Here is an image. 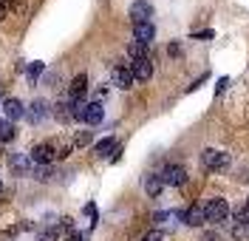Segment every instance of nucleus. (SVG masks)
<instances>
[{
	"mask_svg": "<svg viewBox=\"0 0 249 241\" xmlns=\"http://www.w3.org/2000/svg\"><path fill=\"white\" fill-rule=\"evenodd\" d=\"M130 71H133V80L147 82L153 77V63L150 60H136V63H130Z\"/></svg>",
	"mask_w": 249,
	"mask_h": 241,
	"instance_id": "obj_13",
	"label": "nucleus"
},
{
	"mask_svg": "<svg viewBox=\"0 0 249 241\" xmlns=\"http://www.w3.org/2000/svg\"><path fill=\"white\" fill-rule=\"evenodd\" d=\"M91 139H93L91 130H79L77 136H74V148H85V145H91Z\"/></svg>",
	"mask_w": 249,
	"mask_h": 241,
	"instance_id": "obj_23",
	"label": "nucleus"
},
{
	"mask_svg": "<svg viewBox=\"0 0 249 241\" xmlns=\"http://www.w3.org/2000/svg\"><path fill=\"white\" fill-rule=\"evenodd\" d=\"M201 165L207 170H224L227 165H230V153H221V150H213V148H207L201 153Z\"/></svg>",
	"mask_w": 249,
	"mask_h": 241,
	"instance_id": "obj_2",
	"label": "nucleus"
},
{
	"mask_svg": "<svg viewBox=\"0 0 249 241\" xmlns=\"http://www.w3.org/2000/svg\"><path fill=\"white\" fill-rule=\"evenodd\" d=\"M235 222H238V224H247V227H249V204H247V207H241L238 213H235Z\"/></svg>",
	"mask_w": 249,
	"mask_h": 241,
	"instance_id": "obj_24",
	"label": "nucleus"
},
{
	"mask_svg": "<svg viewBox=\"0 0 249 241\" xmlns=\"http://www.w3.org/2000/svg\"><path fill=\"white\" fill-rule=\"evenodd\" d=\"M178 219L190 227H201L207 222V216H204V204H190L187 210H178Z\"/></svg>",
	"mask_w": 249,
	"mask_h": 241,
	"instance_id": "obj_5",
	"label": "nucleus"
},
{
	"mask_svg": "<svg viewBox=\"0 0 249 241\" xmlns=\"http://www.w3.org/2000/svg\"><path fill=\"white\" fill-rule=\"evenodd\" d=\"M0 3H6V0H0Z\"/></svg>",
	"mask_w": 249,
	"mask_h": 241,
	"instance_id": "obj_31",
	"label": "nucleus"
},
{
	"mask_svg": "<svg viewBox=\"0 0 249 241\" xmlns=\"http://www.w3.org/2000/svg\"><path fill=\"white\" fill-rule=\"evenodd\" d=\"M159 176H161L164 185H170V187H181L187 182V170H184V165H167Z\"/></svg>",
	"mask_w": 249,
	"mask_h": 241,
	"instance_id": "obj_3",
	"label": "nucleus"
},
{
	"mask_svg": "<svg viewBox=\"0 0 249 241\" xmlns=\"http://www.w3.org/2000/svg\"><path fill=\"white\" fill-rule=\"evenodd\" d=\"M161 187H164V182H161V176H159V173L144 176V193H147V196H159V193H161Z\"/></svg>",
	"mask_w": 249,
	"mask_h": 241,
	"instance_id": "obj_16",
	"label": "nucleus"
},
{
	"mask_svg": "<svg viewBox=\"0 0 249 241\" xmlns=\"http://www.w3.org/2000/svg\"><path fill=\"white\" fill-rule=\"evenodd\" d=\"M3 17H6V6H3V3H0V20H3Z\"/></svg>",
	"mask_w": 249,
	"mask_h": 241,
	"instance_id": "obj_29",
	"label": "nucleus"
},
{
	"mask_svg": "<svg viewBox=\"0 0 249 241\" xmlns=\"http://www.w3.org/2000/svg\"><path fill=\"white\" fill-rule=\"evenodd\" d=\"M9 165H12L15 176H31V173H34V162H31L29 153H12Z\"/></svg>",
	"mask_w": 249,
	"mask_h": 241,
	"instance_id": "obj_6",
	"label": "nucleus"
},
{
	"mask_svg": "<svg viewBox=\"0 0 249 241\" xmlns=\"http://www.w3.org/2000/svg\"><path fill=\"white\" fill-rule=\"evenodd\" d=\"M15 139V122H0V145Z\"/></svg>",
	"mask_w": 249,
	"mask_h": 241,
	"instance_id": "obj_19",
	"label": "nucleus"
},
{
	"mask_svg": "<svg viewBox=\"0 0 249 241\" xmlns=\"http://www.w3.org/2000/svg\"><path fill=\"white\" fill-rule=\"evenodd\" d=\"M113 150H116V139H113V136H105V139H99V142L93 145V153H96V156H108Z\"/></svg>",
	"mask_w": 249,
	"mask_h": 241,
	"instance_id": "obj_17",
	"label": "nucleus"
},
{
	"mask_svg": "<svg viewBox=\"0 0 249 241\" xmlns=\"http://www.w3.org/2000/svg\"><path fill=\"white\" fill-rule=\"evenodd\" d=\"M43 119H48V102L46 99H34L29 108V122L31 125H40Z\"/></svg>",
	"mask_w": 249,
	"mask_h": 241,
	"instance_id": "obj_12",
	"label": "nucleus"
},
{
	"mask_svg": "<svg viewBox=\"0 0 249 241\" xmlns=\"http://www.w3.org/2000/svg\"><path fill=\"white\" fill-rule=\"evenodd\" d=\"M204 216H207V222L221 224V222L230 219V204H227L224 199H210V202L204 204Z\"/></svg>",
	"mask_w": 249,
	"mask_h": 241,
	"instance_id": "obj_1",
	"label": "nucleus"
},
{
	"mask_svg": "<svg viewBox=\"0 0 249 241\" xmlns=\"http://www.w3.org/2000/svg\"><path fill=\"white\" fill-rule=\"evenodd\" d=\"M130 17H133V23H150L153 6L147 0H136V3H130Z\"/></svg>",
	"mask_w": 249,
	"mask_h": 241,
	"instance_id": "obj_10",
	"label": "nucleus"
},
{
	"mask_svg": "<svg viewBox=\"0 0 249 241\" xmlns=\"http://www.w3.org/2000/svg\"><path fill=\"white\" fill-rule=\"evenodd\" d=\"M167 51H170V57H178V54H181V46H178V43H170Z\"/></svg>",
	"mask_w": 249,
	"mask_h": 241,
	"instance_id": "obj_26",
	"label": "nucleus"
},
{
	"mask_svg": "<svg viewBox=\"0 0 249 241\" xmlns=\"http://www.w3.org/2000/svg\"><path fill=\"white\" fill-rule=\"evenodd\" d=\"M31 162L34 165H48L51 159H57V150H54V145L51 142H40V145H34L31 148Z\"/></svg>",
	"mask_w": 249,
	"mask_h": 241,
	"instance_id": "obj_4",
	"label": "nucleus"
},
{
	"mask_svg": "<svg viewBox=\"0 0 249 241\" xmlns=\"http://www.w3.org/2000/svg\"><path fill=\"white\" fill-rule=\"evenodd\" d=\"M57 239H60V230L57 227H46V230L37 233V241H57Z\"/></svg>",
	"mask_w": 249,
	"mask_h": 241,
	"instance_id": "obj_21",
	"label": "nucleus"
},
{
	"mask_svg": "<svg viewBox=\"0 0 249 241\" xmlns=\"http://www.w3.org/2000/svg\"><path fill=\"white\" fill-rule=\"evenodd\" d=\"M142 241H164V233H161V230H150Z\"/></svg>",
	"mask_w": 249,
	"mask_h": 241,
	"instance_id": "obj_25",
	"label": "nucleus"
},
{
	"mask_svg": "<svg viewBox=\"0 0 249 241\" xmlns=\"http://www.w3.org/2000/svg\"><path fill=\"white\" fill-rule=\"evenodd\" d=\"M232 239L235 241H249V227L235 222V224H232Z\"/></svg>",
	"mask_w": 249,
	"mask_h": 241,
	"instance_id": "obj_22",
	"label": "nucleus"
},
{
	"mask_svg": "<svg viewBox=\"0 0 249 241\" xmlns=\"http://www.w3.org/2000/svg\"><path fill=\"white\" fill-rule=\"evenodd\" d=\"M0 111L6 113V119H9V122H17V119H23V116H26V108H23V102H20L17 96H9V99L0 105Z\"/></svg>",
	"mask_w": 249,
	"mask_h": 241,
	"instance_id": "obj_8",
	"label": "nucleus"
},
{
	"mask_svg": "<svg viewBox=\"0 0 249 241\" xmlns=\"http://www.w3.org/2000/svg\"><path fill=\"white\" fill-rule=\"evenodd\" d=\"M227 85H230V80H227V77H224V80L218 82V94H224V88H227Z\"/></svg>",
	"mask_w": 249,
	"mask_h": 241,
	"instance_id": "obj_28",
	"label": "nucleus"
},
{
	"mask_svg": "<svg viewBox=\"0 0 249 241\" xmlns=\"http://www.w3.org/2000/svg\"><path fill=\"white\" fill-rule=\"evenodd\" d=\"M127 57H130L133 63H136V60H150V57H147V46H142V43H136V40L127 46Z\"/></svg>",
	"mask_w": 249,
	"mask_h": 241,
	"instance_id": "obj_18",
	"label": "nucleus"
},
{
	"mask_svg": "<svg viewBox=\"0 0 249 241\" xmlns=\"http://www.w3.org/2000/svg\"><path fill=\"white\" fill-rule=\"evenodd\" d=\"M201 241H221V239H218L215 233H204V236H201Z\"/></svg>",
	"mask_w": 249,
	"mask_h": 241,
	"instance_id": "obj_27",
	"label": "nucleus"
},
{
	"mask_svg": "<svg viewBox=\"0 0 249 241\" xmlns=\"http://www.w3.org/2000/svg\"><path fill=\"white\" fill-rule=\"evenodd\" d=\"M43 74V63H31L26 68V77H29V85H37V77Z\"/></svg>",
	"mask_w": 249,
	"mask_h": 241,
	"instance_id": "obj_20",
	"label": "nucleus"
},
{
	"mask_svg": "<svg viewBox=\"0 0 249 241\" xmlns=\"http://www.w3.org/2000/svg\"><path fill=\"white\" fill-rule=\"evenodd\" d=\"M133 40L142 43V46H150V43L156 40L153 23H133Z\"/></svg>",
	"mask_w": 249,
	"mask_h": 241,
	"instance_id": "obj_11",
	"label": "nucleus"
},
{
	"mask_svg": "<svg viewBox=\"0 0 249 241\" xmlns=\"http://www.w3.org/2000/svg\"><path fill=\"white\" fill-rule=\"evenodd\" d=\"M51 113H54V119H57V122H62V125H68V122L74 119V116H71V102H68V99H65V102H57Z\"/></svg>",
	"mask_w": 249,
	"mask_h": 241,
	"instance_id": "obj_15",
	"label": "nucleus"
},
{
	"mask_svg": "<svg viewBox=\"0 0 249 241\" xmlns=\"http://www.w3.org/2000/svg\"><path fill=\"white\" fill-rule=\"evenodd\" d=\"M85 91H88V77L85 74H77L71 80V85H68V99L71 102H82L85 99Z\"/></svg>",
	"mask_w": 249,
	"mask_h": 241,
	"instance_id": "obj_9",
	"label": "nucleus"
},
{
	"mask_svg": "<svg viewBox=\"0 0 249 241\" xmlns=\"http://www.w3.org/2000/svg\"><path fill=\"white\" fill-rule=\"evenodd\" d=\"M0 193H3V185H0Z\"/></svg>",
	"mask_w": 249,
	"mask_h": 241,
	"instance_id": "obj_30",
	"label": "nucleus"
},
{
	"mask_svg": "<svg viewBox=\"0 0 249 241\" xmlns=\"http://www.w3.org/2000/svg\"><path fill=\"white\" fill-rule=\"evenodd\" d=\"M102 116H105L102 105H99V102H88V105H85V119H82V122H85V125H99Z\"/></svg>",
	"mask_w": 249,
	"mask_h": 241,
	"instance_id": "obj_14",
	"label": "nucleus"
},
{
	"mask_svg": "<svg viewBox=\"0 0 249 241\" xmlns=\"http://www.w3.org/2000/svg\"><path fill=\"white\" fill-rule=\"evenodd\" d=\"M110 82H113L116 88L127 91V88L133 85V71H130V65H113V71H110Z\"/></svg>",
	"mask_w": 249,
	"mask_h": 241,
	"instance_id": "obj_7",
	"label": "nucleus"
}]
</instances>
